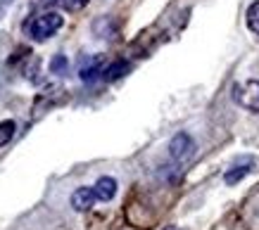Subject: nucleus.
<instances>
[{
	"label": "nucleus",
	"mask_w": 259,
	"mask_h": 230,
	"mask_svg": "<svg viewBox=\"0 0 259 230\" xmlns=\"http://www.w3.org/2000/svg\"><path fill=\"white\" fill-rule=\"evenodd\" d=\"M64 19L57 12H43V15L33 17L31 22L26 24V31L33 40H48L50 36H55L60 29H62Z\"/></svg>",
	"instance_id": "f257e3e1"
},
{
	"label": "nucleus",
	"mask_w": 259,
	"mask_h": 230,
	"mask_svg": "<svg viewBox=\"0 0 259 230\" xmlns=\"http://www.w3.org/2000/svg\"><path fill=\"white\" fill-rule=\"evenodd\" d=\"M247 29L259 36V0L247 8Z\"/></svg>",
	"instance_id": "1a4fd4ad"
},
{
	"label": "nucleus",
	"mask_w": 259,
	"mask_h": 230,
	"mask_svg": "<svg viewBox=\"0 0 259 230\" xmlns=\"http://www.w3.org/2000/svg\"><path fill=\"white\" fill-rule=\"evenodd\" d=\"M12 135H15V121H0V147L8 145L12 140Z\"/></svg>",
	"instance_id": "9d476101"
},
{
	"label": "nucleus",
	"mask_w": 259,
	"mask_h": 230,
	"mask_svg": "<svg viewBox=\"0 0 259 230\" xmlns=\"http://www.w3.org/2000/svg\"><path fill=\"white\" fill-rule=\"evenodd\" d=\"M60 5H62L67 12H79L88 5V0H60Z\"/></svg>",
	"instance_id": "f8f14e48"
},
{
	"label": "nucleus",
	"mask_w": 259,
	"mask_h": 230,
	"mask_svg": "<svg viewBox=\"0 0 259 230\" xmlns=\"http://www.w3.org/2000/svg\"><path fill=\"white\" fill-rule=\"evenodd\" d=\"M67 67H69L67 57H64V55H55V57H53V62H50V72H53V74H64V72H67Z\"/></svg>",
	"instance_id": "9b49d317"
},
{
	"label": "nucleus",
	"mask_w": 259,
	"mask_h": 230,
	"mask_svg": "<svg viewBox=\"0 0 259 230\" xmlns=\"http://www.w3.org/2000/svg\"><path fill=\"white\" fill-rule=\"evenodd\" d=\"M252 168H254V159H252V157H240L233 166L226 168L224 181H226V185H236V183H240L245 176L250 174Z\"/></svg>",
	"instance_id": "20e7f679"
},
{
	"label": "nucleus",
	"mask_w": 259,
	"mask_h": 230,
	"mask_svg": "<svg viewBox=\"0 0 259 230\" xmlns=\"http://www.w3.org/2000/svg\"><path fill=\"white\" fill-rule=\"evenodd\" d=\"M128 69H131V64L124 62V60H119V62H114V64H110V67L102 69V79L105 81H117V79H121Z\"/></svg>",
	"instance_id": "6e6552de"
},
{
	"label": "nucleus",
	"mask_w": 259,
	"mask_h": 230,
	"mask_svg": "<svg viewBox=\"0 0 259 230\" xmlns=\"http://www.w3.org/2000/svg\"><path fill=\"white\" fill-rule=\"evenodd\" d=\"M233 100L243 109L259 114V81L250 79V81H243V83H236L233 86Z\"/></svg>",
	"instance_id": "f03ea898"
},
{
	"label": "nucleus",
	"mask_w": 259,
	"mask_h": 230,
	"mask_svg": "<svg viewBox=\"0 0 259 230\" xmlns=\"http://www.w3.org/2000/svg\"><path fill=\"white\" fill-rule=\"evenodd\" d=\"M93 192L100 202H110V199L117 195V181L110 178V176H102V178H98V183L93 185Z\"/></svg>",
	"instance_id": "423d86ee"
},
{
	"label": "nucleus",
	"mask_w": 259,
	"mask_h": 230,
	"mask_svg": "<svg viewBox=\"0 0 259 230\" xmlns=\"http://www.w3.org/2000/svg\"><path fill=\"white\" fill-rule=\"evenodd\" d=\"M169 154H171L174 161H186L195 154V143H193V138L188 133H179L171 138V143H169Z\"/></svg>",
	"instance_id": "7ed1b4c3"
},
{
	"label": "nucleus",
	"mask_w": 259,
	"mask_h": 230,
	"mask_svg": "<svg viewBox=\"0 0 259 230\" xmlns=\"http://www.w3.org/2000/svg\"><path fill=\"white\" fill-rule=\"evenodd\" d=\"M95 192L93 188H79V190L71 195V206L76 209V211H88L91 206L95 204Z\"/></svg>",
	"instance_id": "0eeeda50"
},
{
	"label": "nucleus",
	"mask_w": 259,
	"mask_h": 230,
	"mask_svg": "<svg viewBox=\"0 0 259 230\" xmlns=\"http://www.w3.org/2000/svg\"><path fill=\"white\" fill-rule=\"evenodd\" d=\"M107 64H105V57L102 55H91L86 57L83 62H81V69H79V76L81 81H95L98 76H102V69H105Z\"/></svg>",
	"instance_id": "39448f33"
},
{
	"label": "nucleus",
	"mask_w": 259,
	"mask_h": 230,
	"mask_svg": "<svg viewBox=\"0 0 259 230\" xmlns=\"http://www.w3.org/2000/svg\"><path fill=\"white\" fill-rule=\"evenodd\" d=\"M164 230H179V228H176V225H166Z\"/></svg>",
	"instance_id": "ddd939ff"
}]
</instances>
